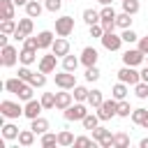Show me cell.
<instances>
[{
  "mask_svg": "<svg viewBox=\"0 0 148 148\" xmlns=\"http://www.w3.org/2000/svg\"><path fill=\"white\" fill-rule=\"evenodd\" d=\"M0 113H2V118H7V120L21 118V116H23V104H21V99H18V102L2 99V102H0Z\"/></svg>",
  "mask_w": 148,
  "mask_h": 148,
  "instance_id": "1",
  "label": "cell"
},
{
  "mask_svg": "<svg viewBox=\"0 0 148 148\" xmlns=\"http://www.w3.org/2000/svg\"><path fill=\"white\" fill-rule=\"evenodd\" d=\"M90 106H88V102H74L72 106H67L65 111H62V116H65V120H83L90 111H88Z\"/></svg>",
  "mask_w": 148,
  "mask_h": 148,
  "instance_id": "2",
  "label": "cell"
},
{
  "mask_svg": "<svg viewBox=\"0 0 148 148\" xmlns=\"http://www.w3.org/2000/svg\"><path fill=\"white\" fill-rule=\"evenodd\" d=\"M116 74H118V81H123V83H127V86H132V88L141 81V72H139L136 67H130V65H123Z\"/></svg>",
  "mask_w": 148,
  "mask_h": 148,
  "instance_id": "3",
  "label": "cell"
},
{
  "mask_svg": "<svg viewBox=\"0 0 148 148\" xmlns=\"http://www.w3.org/2000/svg\"><path fill=\"white\" fill-rule=\"evenodd\" d=\"M97 116H99L102 123H104V120H111L113 116H118V99H116V97L104 99V102L97 106Z\"/></svg>",
  "mask_w": 148,
  "mask_h": 148,
  "instance_id": "4",
  "label": "cell"
},
{
  "mask_svg": "<svg viewBox=\"0 0 148 148\" xmlns=\"http://www.w3.org/2000/svg\"><path fill=\"white\" fill-rule=\"evenodd\" d=\"M74 32V16L69 14H62L56 18V35L58 37H69Z\"/></svg>",
  "mask_w": 148,
  "mask_h": 148,
  "instance_id": "5",
  "label": "cell"
},
{
  "mask_svg": "<svg viewBox=\"0 0 148 148\" xmlns=\"http://www.w3.org/2000/svg\"><path fill=\"white\" fill-rule=\"evenodd\" d=\"M32 30H35V23H32V18L25 14L23 18H18V28H16V32H14L12 37H14L16 42H23L25 37H30V35H32Z\"/></svg>",
  "mask_w": 148,
  "mask_h": 148,
  "instance_id": "6",
  "label": "cell"
},
{
  "mask_svg": "<svg viewBox=\"0 0 148 148\" xmlns=\"http://www.w3.org/2000/svg\"><path fill=\"white\" fill-rule=\"evenodd\" d=\"M18 49L16 46H12V44H7V46H2L0 49V65L2 67H14L16 62H18Z\"/></svg>",
  "mask_w": 148,
  "mask_h": 148,
  "instance_id": "7",
  "label": "cell"
},
{
  "mask_svg": "<svg viewBox=\"0 0 148 148\" xmlns=\"http://www.w3.org/2000/svg\"><path fill=\"white\" fill-rule=\"evenodd\" d=\"M141 62H146V53L136 46V49H127L123 53V65H130V67H139Z\"/></svg>",
  "mask_w": 148,
  "mask_h": 148,
  "instance_id": "8",
  "label": "cell"
},
{
  "mask_svg": "<svg viewBox=\"0 0 148 148\" xmlns=\"http://www.w3.org/2000/svg\"><path fill=\"white\" fill-rule=\"evenodd\" d=\"M53 81H56V86H58V88L74 90V86H76V74H74V72H67V69H62V72H58V74L53 76Z\"/></svg>",
  "mask_w": 148,
  "mask_h": 148,
  "instance_id": "9",
  "label": "cell"
},
{
  "mask_svg": "<svg viewBox=\"0 0 148 148\" xmlns=\"http://www.w3.org/2000/svg\"><path fill=\"white\" fill-rule=\"evenodd\" d=\"M99 16H102L99 23H102L104 30H116V16H118V14H116V9H113L111 5H104V7L99 9Z\"/></svg>",
  "mask_w": 148,
  "mask_h": 148,
  "instance_id": "10",
  "label": "cell"
},
{
  "mask_svg": "<svg viewBox=\"0 0 148 148\" xmlns=\"http://www.w3.org/2000/svg\"><path fill=\"white\" fill-rule=\"evenodd\" d=\"M99 42H102V46H104L106 51H118V49L125 44V42H123V37H120V35H116L113 30H106V32L102 35V39H99Z\"/></svg>",
  "mask_w": 148,
  "mask_h": 148,
  "instance_id": "11",
  "label": "cell"
},
{
  "mask_svg": "<svg viewBox=\"0 0 148 148\" xmlns=\"http://www.w3.org/2000/svg\"><path fill=\"white\" fill-rule=\"evenodd\" d=\"M56 67H58V56L51 51V53H46V56H42L39 58V62H37V69L39 72H44V74H53L56 72Z\"/></svg>",
  "mask_w": 148,
  "mask_h": 148,
  "instance_id": "12",
  "label": "cell"
},
{
  "mask_svg": "<svg viewBox=\"0 0 148 148\" xmlns=\"http://www.w3.org/2000/svg\"><path fill=\"white\" fill-rule=\"evenodd\" d=\"M79 58H81V65H83V67H92V65H97L99 53H97V49H95V46H83Z\"/></svg>",
  "mask_w": 148,
  "mask_h": 148,
  "instance_id": "13",
  "label": "cell"
},
{
  "mask_svg": "<svg viewBox=\"0 0 148 148\" xmlns=\"http://www.w3.org/2000/svg\"><path fill=\"white\" fill-rule=\"evenodd\" d=\"M42 111H44V106H42V102H37L35 97H32V99H28V102L23 104V116H25L28 120H32V118L42 116Z\"/></svg>",
  "mask_w": 148,
  "mask_h": 148,
  "instance_id": "14",
  "label": "cell"
},
{
  "mask_svg": "<svg viewBox=\"0 0 148 148\" xmlns=\"http://www.w3.org/2000/svg\"><path fill=\"white\" fill-rule=\"evenodd\" d=\"M72 104H74V95H72L69 90L60 88V92H56V109H58V111H65V109L72 106Z\"/></svg>",
  "mask_w": 148,
  "mask_h": 148,
  "instance_id": "15",
  "label": "cell"
},
{
  "mask_svg": "<svg viewBox=\"0 0 148 148\" xmlns=\"http://www.w3.org/2000/svg\"><path fill=\"white\" fill-rule=\"evenodd\" d=\"M51 51H53L58 58H65V56L69 53V39H67V37H56V42H53Z\"/></svg>",
  "mask_w": 148,
  "mask_h": 148,
  "instance_id": "16",
  "label": "cell"
},
{
  "mask_svg": "<svg viewBox=\"0 0 148 148\" xmlns=\"http://www.w3.org/2000/svg\"><path fill=\"white\" fill-rule=\"evenodd\" d=\"M25 83H28V81H23L21 76H12V79H7L2 86H5V90H7V92H12V95H18V92H21V88H23Z\"/></svg>",
  "mask_w": 148,
  "mask_h": 148,
  "instance_id": "17",
  "label": "cell"
},
{
  "mask_svg": "<svg viewBox=\"0 0 148 148\" xmlns=\"http://www.w3.org/2000/svg\"><path fill=\"white\" fill-rule=\"evenodd\" d=\"M37 42H39V51L51 49L53 42H56V35H53L51 30H42V32H37Z\"/></svg>",
  "mask_w": 148,
  "mask_h": 148,
  "instance_id": "18",
  "label": "cell"
},
{
  "mask_svg": "<svg viewBox=\"0 0 148 148\" xmlns=\"http://www.w3.org/2000/svg\"><path fill=\"white\" fill-rule=\"evenodd\" d=\"M49 127H51V125H49V120H46V118H42V116H37V118H32V120H30V130H32L35 134H39V136H42L44 132H49Z\"/></svg>",
  "mask_w": 148,
  "mask_h": 148,
  "instance_id": "19",
  "label": "cell"
},
{
  "mask_svg": "<svg viewBox=\"0 0 148 148\" xmlns=\"http://www.w3.org/2000/svg\"><path fill=\"white\" fill-rule=\"evenodd\" d=\"M81 18H83V23H86V25H95V23H99V21H102L99 12H97V9H92V7H86V9H83V14H81Z\"/></svg>",
  "mask_w": 148,
  "mask_h": 148,
  "instance_id": "20",
  "label": "cell"
},
{
  "mask_svg": "<svg viewBox=\"0 0 148 148\" xmlns=\"http://www.w3.org/2000/svg\"><path fill=\"white\" fill-rule=\"evenodd\" d=\"M44 9H46V7H44L39 0H30V2L25 5V14H28L30 18H39V14H42Z\"/></svg>",
  "mask_w": 148,
  "mask_h": 148,
  "instance_id": "21",
  "label": "cell"
},
{
  "mask_svg": "<svg viewBox=\"0 0 148 148\" xmlns=\"http://www.w3.org/2000/svg\"><path fill=\"white\" fill-rule=\"evenodd\" d=\"M127 92H130V86L123 83V81L113 83V88H111V97H116L118 102H120V99H127Z\"/></svg>",
  "mask_w": 148,
  "mask_h": 148,
  "instance_id": "22",
  "label": "cell"
},
{
  "mask_svg": "<svg viewBox=\"0 0 148 148\" xmlns=\"http://www.w3.org/2000/svg\"><path fill=\"white\" fill-rule=\"evenodd\" d=\"M35 136H37V134H35L32 130H21L16 141H18V146H23V148H30V146L35 143Z\"/></svg>",
  "mask_w": 148,
  "mask_h": 148,
  "instance_id": "23",
  "label": "cell"
},
{
  "mask_svg": "<svg viewBox=\"0 0 148 148\" xmlns=\"http://www.w3.org/2000/svg\"><path fill=\"white\" fill-rule=\"evenodd\" d=\"M130 118H132V123H134V125L143 127V125L148 123V109L139 106V109H134V111H132V116H130Z\"/></svg>",
  "mask_w": 148,
  "mask_h": 148,
  "instance_id": "24",
  "label": "cell"
},
{
  "mask_svg": "<svg viewBox=\"0 0 148 148\" xmlns=\"http://www.w3.org/2000/svg\"><path fill=\"white\" fill-rule=\"evenodd\" d=\"M0 130H2V139H7V141H14V139H18V132H21V130H18L14 123H5Z\"/></svg>",
  "mask_w": 148,
  "mask_h": 148,
  "instance_id": "25",
  "label": "cell"
},
{
  "mask_svg": "<svg viewBox=\"0 0 148 148\" xmlns=\"http://www.w3.org/2000/svg\"><path fill=\"white\" fill-rule=\"evenodd\" d=\"M37 60V51L35 49H21V53H18V62L21 65H32Z\"/></svg>",
  "mask_w": 148,
  "mask_h": 148,
  "instance_id": "26",
  "label": "cell"
},
{
  "mask_svg": "<svg viewBox=\"0 0 148 148\" xmlns=\"http://www.w3.org/2000/svg\"><path fill=\"white\" fill-rule=\"evenodd\" d=\"M86 102H88V106H90V109H97V106L104 102V95H102V90L92 88V90L88 92V99H86Z\"/></svg>",
  "mask_w": 148,
  "mask_h": 148,
  "instance_id": "27",
  "label": "cell"
},
{
  "mask_svg": "<svg viewBox=\"0 0 148 148\" xmlns=\"http://www.w3.org/2000/svg\"><path fill=\"white\" fill-rule=\"evenodd\" d=\"M0 12H2V18H14L16 2L14 0H0Z\"/></svg>",
  "mask_w": 148,
  "mask_h": 148,
  "instance_id": "28",
  "label": "cell"
},
{
  "mask_svg": "<svg viewBox=\"0 0 148 148\" xmlns=\"http://www.w3.org/2000/svg\"><path fill=\"white\" fill-rule=\"evenodd\" d=\"M79 65H81V58H76V56H72V53H67V56L62 58V69H67V72H76Z\"/></svg>",
  "mask_w": 148,
  "mask_h": 148,
  "instance_id": "29",
  "label": "cell"
},
{
  "mask_svg": "<svg viewBox=\"0 0 148 148\" xmlns=\"http://www.w3.org/2000/svg\"><path fill=\"white\" fill-rule=\"evenodd\" d=\"M74 134L69 132V130H60L58 132V146H62V148H67V146H74Z\"/></svg>",
  "mask_w": 148,
  "mask_h": 148,
  "instance_id": "30",
  "label": "cell"
},
{
  "mask_svg": "<svg viewBox=\"0 0 148 148\" xmlns=\"http://www.w3.org/2000/svg\"><path fill=\"white\" fill-rule=\"evenodd\" d=\"M39 146H42V148L58 146V134H56V132H44V134L39 136Z\"/></svg>",
  "mask_w": 148,
  "mask_h": 148,
  "instance_id": "31",
  "label": "cell"
},
{
  "mask_svg": "<svg viewBox=\"0 0 148 148\" xmlns=\"http://www.w3.org/2000/svg\"><path fill=\"white\" fill-rule=\"evenodd\" d=\"M113 148H130V134L127 132H116L113 134Z\"/></svg>",
  "mask_w": 148,
  "mask_h": 148,
  "instance_id": "32",
  "label": "cell"
},
{
  "mask_svg": "<svg viewBox=\"0 0 148 148\" xmlns=\"http://www.w3.org/2000/svg\"><path fill=\"white\" fill-rule=\"evenodd\" d=\"M116 28H120V30H125V28H132V14H127V12H120V14L116 16Z\"/></svg>",
  "mask_w": 148,
  "mask_h": 148,
  "instance_id": "33",
  "label": "cell"
},
{
  "mask_svg": "<svg viewBox=\"0 0 148 148\" xmlns=\"http://www.w3.org/2000/svg\"><path fill=\"white\" fill-rule=\"evenodd\" d=\"M16 28H18V23L14 18H2V23H0V32H5V35H14Z\"/></svg>",
  "mask_w": 148,
  "mask_h": 148,
  "instance_id": "34",
  "label": "cell"
},
{
  "mask_svg": "<svg viewBox=\"0 0 148 148\" xmlns=\"http://www.w3.org/2000/svg\"><path fill=\"white\" fill-rule=\"evenodd\" d=\"M81 123H83V130H95V127H97L102 120H99V116H97V113H88V116H86Z\"/></svg>",
  "mask_w": 148,
  "mask_h": 148,
  "instance_id": "35",
  "label": "cell"
},
{
  "mask_svg": "<svg viewBox=\"0 0 148 148\" xmlns=\"http://www.w3.org/2000/svg\"><path fill=\"white\" fill-rule=\"evenodd\" d=\"M32 95H35V86H32V83H25L16 97H18L21 102H28V99H32Z\"/></svg>",
  "mask_w": 148,
  "mask_h": 148,
  "instance_id": "36",
  "label": "cell"
},
{
  "mask_svg": "<svg viewBox=\"0 0 148 148\" xmlns=\"http://www.w3.org/2000/svg\"><path fill=\"white\" fill-rule=\"evenodd\" d=\"M132 111H134V109L130 106V102H127V99H120V102H118V118H130V116H132Z\"/></svg>",
  "mask_w": 148,
  "mask_h": 148,
  "instance_id": "37",
  "label": "cell"
},
{
  "mask_svg": "<svg viewBox=\"0 0 148 148\" xmlns=\"http://www.w3.org/2000/svg\"><path fill=\"white\" fill-rule=\"evenodd\" d=\"M139 9H141V5H139V0H123V12H127V14H139Z\"/></svg>",
  "mask_w": 148,
  "mask_h": 148,
  "instance_id": "38",
  "label": "cell"
},
{
  "mask_svg": "<svg viewBox=\"0 0 148 148\" xmlns=\"http://www.w3.org/2000/svg\"><path fill=\"white\" fill-rule=\"evenodd\" d=\"M88 92H90V90H88L86 86H74V92H72V95H74V102H86V99H88Z\"/></svg>",
  "mask_w": 148,
  "mask_h": 148,
  "instance_id": "39",
  "label": "cell"
},
{
  "mask_svg": "<svg viewBox=\"0 0 148 148\" xmlns=\"http://www.w3.org/2000/svg\"><path fill=\"white\" fill-rule=\"evenodd\" d=\"M42 106L44 109H56V92H42Z\"/></svg>",
  "mask_w": 148,
  "mask_h": 148,
  "instance_id": "40",
  "label": "cell"
},
{
  "mask_svg": "<svg viewBox=\"0 0 148 148\" xmlns=\"http://www.w3.org/2000/svg\"><path fill=\"white\" fill-rule=\"evenodd\" d=\"M90 132H92V139H95L97 143H99V141H104L106 136H111V132H109L106 127H102V125H97V127H95V130H90Z\"/></svg>",
  "mask_w": 148,
  "mask_h": 148,
  "instance_id": "41",
  "label": "cell"
},
{
  "mask_svg": "<svg viewBox=\"0 0 148 148\" xmlns=\"http://www.w3.org/2000/svg\"><path fill=\"white\" fill-rule=\"evenodd\" d=\"M120 37H123V42H125V44H134V42H139V35H136L132 28H125V30L120 32Z\"/></svg>",
  "mask_w": 148,
  "mask_h": 148,
  "instance_id": "42",
  "label": "cell"
},
{
  "mask_svg": "<svg viewBox=\"0 0 148 148\" xmlns=\"http://www.w3.org/2000/svg\"><path fill=\"white\" fill-rule=\"evenodd\" d=\"M30 83H32L35 88H44V86H46V74L37 69V72L32 74V79H30Z\"/></svg>",
  "mask_w": 148,
  "mask_h": 148,
  "instance_id": "43",
  "label": "cell"
},
{
  "mask_svg": "<svg viewBox=\"0 0 148 148\" xmlns=\"http://www.w3.org/2000/svg\"><path fill=\"white\" fill-rule=\"evenodd\" d=\"M134 95H136L139 99H148V83H146V81H139V83L134 86Z\"/></svg>",
  "mask_w": 148,
  "mask_h": 148,
  "instance_id": "44",
  "label": "cell"
},
{
  "mask_svg": "<svg viewBox=\"0 0 148 148\" xmlns=\"http://www.w3.org/2000/svg\"><path fill=\"white\" fill-rule=\"evenodd\" d=\"M62 2H65V0H44V7H46V12L58 14V12L62 9Z\"/></svg>",
  "mask_w": 148,
  "mask_h": 148,
  "instance_id": "45",
  "label": "cell"
},
{
  "mask_svg": "<svg viewBox=\"0 0 148 148\" xmlns=\"http://www.w3.org/2000/svg\"><path fill=\"white\" fill-rule=\"evenodd\" d=\"M86 81H97L102 74H99V69H97V65H92V67H86Z\"/></svg>",
  "mask_w": 148,
  "mask_h": 148,
  "instance_id": "46",
  "label": "cell"
},
{
  "mask_svg": "<svg viewBox=\"0 0 148 148\" xmlns=\"http://www.w3.org/2000/svg\"><path fill=\"white\" fill-rule=\"evenodd\" d=\"M88 30H90V37H95V39H102V35L106 32V30L102 28V23H95V25H88Z\"/></svg>",
  "mask_w": 148,
  "mask_h": 148,
  "instance_id": "47",
  "label": "cell"
},
{
  "mask_svg": "<svg viewBox=\"0 0 148 148\" xmlns=\"http://www.w3.org/2000/svg\"><path fill=\"white\" fill-rule=\"evenodd\" d=\"M32 74H35V72L30 69V65H21V67H18V76H21L23 81H28V83H30V79H32Z\"/></svg>",
  "mask_w": 148,
  "mask_h": 148,
  "instance_id": "48",
  "label": "cell"
},
{
  "mask_svg": "<svg viewBox=\"0 0 148 148\" xmlns=\"http://www.w3.org/2000/svg\"><path fill=\"white\" fill-rule=\"evenodd\" d=\"M23 49H35V51H39V42H37V37H25L23 39Z\"/></svg>",
  "mask_w": 148,
  "mask_h": 148,
  "instance_id": "49",
  "label": "cell"
},
{
  "mask_svg": "<svg viewBox=\"0 0 148 148\" xmlns=\"http://www.w3.org/2000/svg\"><path fill=\"white\" fill-rule=\"evenodd\" d=\"M97 141L95 139H90V136H76L74 139V146H95Z\"/></svg>",
  "mask_w": 148,
  "mask_h": 148,
  "instance_id": "50",
  "label": "cell"
},
{
  "mask_svg": "<svg viewBox=\"0 0 148 148\" xmlns=\"http://www.w3.org/2000/svg\"><path fill=\"white\" fill-rule=\"evenodd\" d=\"M136 46L148 56V35H143V37H139V42H136Z\"/></svg>",
  "mask_w": 148,
  "mask_h": 148,
  "instance_id": "51",
  "label": "cell"
},
{
  "mask_svg": "<svg viewBox=\"0 0 148 148\" xmlns=\"http://www.w3.org/2000/svg\"><path fill=\"white\" fill-rule=\"evenodd\" d=\"M9 37H12V35H5V32H0V49L9 44Z\"/></svg>",
  "mask_w": 148,
  "mask_h": 148,
  "instance_id": "52",
  "label": "cell"
},
{
  "mask_svg": "<svg viewBox=\"0 0 148 148\" xmlns=\"http://www.w3.org/2000/svg\"><path fill=\"white\" fill-rule=\"evenodd\" d=\"M141 81H146V83H148V65L141 69Z\"/></svg>",
  "mask_w": 148,
  "mask_h": 148,
  "instance_id": "53",
  "label": "cell"
},
{
  "mask_svg": "<svg viewBox=\"0 0 148 148\" xmlns=\"http://www.w3.org/2000/svg\"><path fill=\"white\" fill-rule=\"evenodd\" d=\"M139 146H141V148H148V136H143V139L139 141Z\"/></svg>",
  "mask_w": 148,
  "mask_h": 148,
  "instance_id": "54",
  "label": "cell"
},
{
  "mask_svg": "<svg viewBox=\"0 0 148 148\" xmlns=\"http://www.w3.org/2000/svg\"><path fill=\"white\" fill-rule=\"evenodd\" d=\"M14 2H16V7H25L30 0H14Z\"/></svg>",
  "mask_w": 148,
  "mask_h": 148,
  "instance_id": "55",
  "label": "cell"
},
{
  "mask_svg": "<svg viewBox=\"0 0 148 148\" xmlns=\"http://www.w3.org/2000/svg\"><path fill=\"white\" fill-rule=\"evenodd\" d=\"M97 2H99V5H111L113 0H97Z\"/></svg>",
  "mask_w": 148,
  "mask_h": 148,
  "instance_id": "56",
  "label": "cell"
},
{
  "mask_svg": "<svg viewBox=\"0 0 148 148\" xmlns=\"http://www.w3.org/2000/svg\"><path fill=\"white\" fill-rule=\"evenodd\" d=\"M146 65H148V56H146Z\"/></svg>",
  "mask_w": 148,
  "mask_h": 148,
  "instance_id": "57",
  "label": "cell"
},
{
  "mask_svg": "<svg viewBox=\"0 0 148 148\" xmlns=\"http://www.w3.org/2000/svg\"><path fill=\"white\" fill-rule=\"evenodd\" d=\"M143 127H146V130H148V123H146V125H143Z\"/></svg>",
  "mask_w": 148,
  "mask_h": 148,
  "instance_id": "58",
  "label": "cell"
},
{
  "mask_svg": "<svg viewBox=\"0 0 148 148\" xmlns=\"http://www.w3.org/2000/svg\"><path fill=\"white\" fill-rule=\"evenodd\" d=\"M39 2H44V0H39Z\"/></svg>",
  "mask_w": 148,
  "mask_h": 148,
  "instance_id": "59",
  "label": "cell"
},
{
  "mask_svg": "<svg viewBox=\"0 0 148 148\" xmlns=\"http://www.w3.org/2000/svg\"><path fill=\"white\" fill-rule=\"evenodd\" d=\"M72 2H74V0H72Z\"/></svg>",
  "mask_w": 148,
  "mask_h": 148,
  "instance_id": "60",
  "label": "cell"
}]
</instances>
